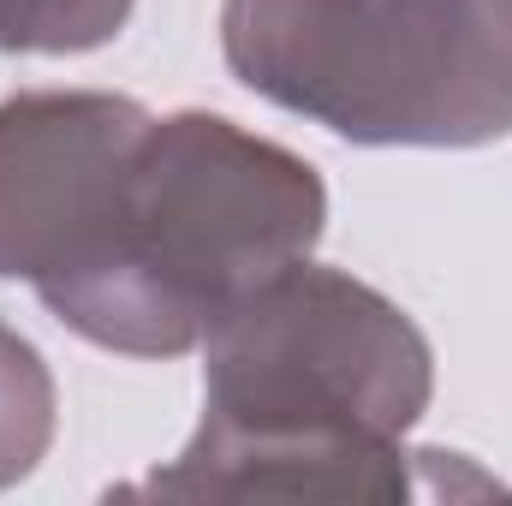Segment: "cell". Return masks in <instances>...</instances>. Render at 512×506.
<instances>
[{
	"label": "cell",
	"instance_id": "cell-1",
	"mask_svg": "<svg viewBox=\"0 0 512 506\" xmlns=\"http://www.w3.org/2000/svg\"><path fill=\"white\" fill-rule=\"evenodd\" d=\"M435 352L376 286L292 262L203 334V423L143 483L173 501H405Z\"/></svg>",
	"mask_w": 512,
	"mask_h": 506
},
{
	"label": "cell",
	"instance_id": "cell-5",
	"mask_svg": "<svg viewBox=\"0 0 512 506\" xmlns=\"http://www.w3.org/2000/svg\"><path fill=\"white\" fill-rule=\"evenodd\" d=\"M54 417H60V393L42 352L12 322H0V489L24 483L48 459Z\"/></svg>",
	"mask_w": 512,
	"mask_h": 506
},
{
	"label": "cell",
	"instance_id": "cell-6",
	"mask_svg": "<svg viewBox=\"0 0 512 506\" xmlns=\"http://www.w3.org/2000/svg\"><path fill=\"white\" fill-rule=\"evenodd\" d=\"M137 0H0L6 54H90L126 30Z\"/></svg>",
	"mask_w": 512,
	"mask_h": 506
},
{
	"label": "cell",
	"instance_id": "cell-4",
	"mask_svg": "<svg viewBox=\"0 0 512 506\" xmlns=\"http://www.w3.org/2000/svg\"><path fill=\"white\" fill-rule=\"evenodd\" d=\"M149 108L108 90H18L0 102V280L72 274L114 203Z\"/></svg>",
	"mask_w": 512,
	"mask_h": 506
},
{
	"label": "cell",
	"instance_id": "cell-2",
	"mask_svg": "<svg viewBox=\"0 0 512 506\" xmlns=\"http://www.w3.org/2000/svg\"><path fill=\"white\" fill-rule=\"evenodd\" d=\"M322 173L203 108L149 114L90 256L42 310L120 358H179L268 274L322 239Z\"/></svg>",
	"mask_w": 512,
	"mask_h": 506
},
{
	"label": "cell",
	"instance_id": "cell-3",
	"mask_svg": "<svg viewBox=\"0 0 512 506\" xmlns=\"http://www.w3.org/2000/svg\"><path fill=\"white\" fill-rule=\"evenodd\" d=\"M221 54L251 96L346 143L512 131V0H221Z\"/></svg>",
	"mask_w": 512,
	"mask_h": 506
}]
</instances>
